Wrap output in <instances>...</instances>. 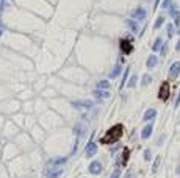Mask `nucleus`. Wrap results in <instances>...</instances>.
Returning a JSON list of instances; mask_svg holds the SVG:
<instances>
[{
    "mask_svg": "<svg viewBox=\"0 0 180 178\" xmlns=\"http://www.w3.org/2000/svg\"><path fill=\"white\" fill-rule=\"evenodd\" d=\"M122 131H124V127L121 124L111 127L106 131V134L102 138V144H113V142H116V141H119L121 136H122Z\"/></svg>",
    "mask_w": 180,
    "mask_h": 178,
    "instance_id": "1",
    "label": "nucleus"
},
{
    "mask_svg": "<svg viewBox=\"0 0 180 178\" xmlns=\"http://www.w3.org/2000/svg\"><path fill=\"white\" fill-rule=\"evenodd\" d=\"M158 97L161 100H168L169 99V83L163 81V84L160 86V91H158Z\"/></svg>",
    "mask_w": 180,
    "mask_h": 178,
    "instance_id": "2",
    "label": "nucleus"
},
{
    "mask_svg": "<svg viewBox=\"0 0 180 178\" xmlns=\"http://www.w3.org/2000/svg\"><path fill=\"white\" fill-rule=\"evenodd\" d=\"M96 153H97V144L94 142V141H89L88 145L85 147V155H86L88 158H91V156H94Z\"/></svg>",
    "mask_w": 180,
    "mask_h": 178,
    "instance_id": "3",
    "label": "nucleus"
},
{
    "mask_svg": "<svg viewBox=\"0 0 180 178\" xmlns=\"http://www.w3.org/2000/svg\"><path fill=\"white\" fill-rule=\"evenodd\" d=\"M88 170H89V173H93V175L100 173V172H102V164H100V161H93L91 164H89Z\"/></svg>",
    "mask_w": 180,
    "mask_h": 178,
    "instance_id": "4",
    "label": "nucleus"
},
{
    "mask_svg": "<svg viewBox=\"0 0 180 178\" xmlns=\"http://www.w3.org/2000/svg\"><path fill=\"white\" fill-rule=\"evenodd\" d=\"M72 106L77 108V109H89L93 106V102L91 100H85V102H72Z\"/></svg>",
    "mask_w": 180,
    "mask_h": 178,
    "instance_id": "5",
    "label": "nucleus"
},
{
    "mask_svg": "<svg viewBox=\"0 0 180 178\" xmlns=\"http://www.w3.org/2000/svg\"><path fill=\"white\" fill-rule=\"evenodd\" d=\"M178 73H180V63L175 61L172 66H171V69H169V77L171 78H177Z\"/></svg>",
    "mask_w": 180,
    "mask_h": 178,
    "instance_id": "6",
    "label": "nucleus"
},
{
    "mask_svg": "<svg viewBox=\"0 0 180 178\" xmlns=\"http://www.w3.org/2000/svg\"><path fill=\"white\" fill-rule=\"evenodd\" d=\"M121 50H122V53L129 55V53L133 50L132 42H130V41H127V39H122V41H121Z\"/></svg>",
    "mask_w": 180,
    "mask_h": 178,
    "instance_id": "7",
    "label": "nucleus"
},
{
    "mask_svg": "<svg viewBox=\"0 0 180 178\" xmlns=\"http://www.w3.org/2000/svg\"><path fill=\"white\" fill-rule=\"evenodd\" d=\"M61 173H63L61 169H47L46 173H44V176H46V178H58Z\"/></svg>",
    "mask_w": 180,
    "mask_h": 178,
    "instance_id": "8",
    "label": "nucleus"
},
{
    "mask_svg": "<svg viewBox=\"0 0 180 178\" xmlns=\"http://www.w3.org/2000/svg\"><path fill=\"white\" fill-rule=\"evenodd\" d=\"M152 130H154V128H152V124H147L146 127L142 128V131H141V138L142 139H149L150 134H152Z\"/></svg>",
    "mask_w": 180,
    "mask_h": 178,
    "instance_id": "9",
    "label": "nucleus"
},
{
    "mask_svg": "<svg viewBox=\"0 0 180 178\" xmlns=\"http://www.w3.org/2000/svg\"><path fill=\"white\" fill-rule=\"evenodd\" d=\"M132 16L135 19H138V21H142V19L146 17V11H144L142 8H138V9H135V11L132 13Z\"/></svg>",
    "mask_w": 180,
    "mask_h": 178,
    "instance_id": "10",
    "label": "nucleus"
},
{
    "mask_svg": "<svg viewBox=\"0 0 180 178\" xmlns=\"http://www.w3.org/2000/svg\"><path fill=\"white\" fill-rule=\"evenodd\" d=\"M155 116H157V111H155L154 108H149L146 112H144V120H146V122H147V120H152Z\"/></svg>",
    "mask_w": 180,
    "mask_h": 178,
    "instance_id": "11",
    "label": "nucleus"
},
{
    "mask_svg": "<svg viewBox=\"0 0 180 178\" xmlns=\"http://www.w3.org/2000/svg\"><path fill=\"white\" fill-rule=\"evenodd\" d=\"M157 56L155 55H150L149 56V58H147V61H146V66H147V67L150 69V67H155V66H157Z\"/></svg>",
    "mask_w": 180,
    "mask_h": 178,
    "instance_id": "12",
    "label": "nucleus"
},
{
    "mask_svg": "<svg viewBox=\"0 0 180 178\" xmlns=\"http://www.w3.org/2000/svg\"><path fill=\"white\" fill-rule=\"evenodd\" d=\"M94 95H96V99H106V97H110V92H108V91H102V89H97L94 92Z\"/></svg>",
    "mask_w": 180,
    "mask_h": 178,
    "instance_id": "13",
    "label": "nucleus"
},
{
    "mask_svg": "<svg viewBox=\"0 0 180 178\" xmlns=\"http://www.w3.org/2000/svg\"><path fill=\"white\" fill-rule=\"evenodd\" d=\"M122 72V67H121V64H118V66H114V69H113V72L110 73V78H116L118 75Z\"/></svg>",
    "mask_w": 180,
    "mask_h": 178,
    "instance_id": "14",
    "label": "nucleus"
},
{
    "mask_svg": "<svg viewBox=\"0 0 180 178\" xmlns=\"http://www.w3.org/2000/svg\"><path fill=\"white\" fill-rule=\"evenodd\" d=\"M108 88H110V83H108L106 80H100L97 83V89H102V91H106Z\"/></svg>",
    "mask_w": 180,
    "mask_h": 178,
    "instance_id": "15",
    "label": "nucleus"
},
{
    "mask_svg": "<svg viewBox=\"0 0 180 178\" xmlns=\"http://www.w3.org/2000/svg\"><path fill=\"white\" fill-rule=\"evenodd\" d=\"M150 81H152V77H150L149 73L142 75V78H141V84H142V86H147V84H150Z\"/></svg>",
    "mask_w": 180,
    "mask_h": 178,
    "instance_id": "16",
    "label": "nucleus"
},
{
    "mask_svg": "<svg viewBox=\"0 0 180 178\" xmlns=\"http://www.w3.org/2000/svg\"><path fill=\"white\" fill-rule=\"evenodd\" d=\"M127 25H129V28H130L133 33H138V24L135 22V21H127Z\"/></svg>",
    "mask_w": 180,
    "mask_h": 178,
    "instance_id": "17",
    "label": "nucleus"
},
{
    "mask_svg": "<svg viewBox=\"0 0 180 178\" xmlns=\"http://www.w3.org/2000/svg\"><path fill=\"white\" fill-rule=\"evenodd\" d=\"M160 164H161V158H160V156H157V158H155V161H154V166H152V172H154V173L158 170Z\"/></svg>",
    "mask_w": 180,
    "mask_h": 178,
    "instance_id": "18",
    "label": "nucleus"
},
{
    "mask_svg": "<svg viewBox=\"0 0 180 178\" xmlns=\"http://www.w3.org/2000/svg\"><path fill=\"white\" fill-rule=\"evenodd\" d=\"M129 72H130V69L127 67L124 70V77H122V83H121V86H119V89H122L124 86H125V83H127V77H129Z\"/></svg>",
    "mask_w": 180,
    "mask_h": 178,
    "instance_id": "19",
    "label": "nucleus"
},
{
    "mask_svg": "<svg viewBox=\"0 0 180 178\" xmlns=\"http://www.w3.org/2000/svg\"><path fill=\"white\" fill-rule=\"evenodd\" d=\"M152 49H154V52H158L161 49V39H160V37H157V39H155L154 45H152Z\"/></svg>",
    "mask_w": 180,
    "mask_h": 178,
    "instance_id": "20",
    "label": "nucleus"
},
{
    "mask_svg": "<svg viewBox=\"0 0 180 178\" xmlns=\"http://www.w3.org/2000/svg\"><path fill=\"white\" fill-rule=\"evenodd\" d=\"M163 22H165V17H163V16H158V17H157V21H155L154 28H160L161 25H163Z\"/></svg>",
    "mask_w": 180,
    "mask_h": 178,
    "instance_id": "21",
    "label": "nucleus"
},
{
    "mask_svg": "<svg viewBox=\"0 0 180 178\" xmlns=\"http://www.w3.org/2000/svg\"><path fill=\"white\" fill-rule=\"evenodd\" d=\"M129 155H130L129 148H124V155H122V164H125V163L129 161Z\"/></svg>",
    "mask_w": 180,
    "mask_h": 178,
    "instance_id": "22",
    "label": "nucleus"
},
{
    "mask_svg": "<svg viewBox=\"0 0 180 178\" xmlns=\"http://www.w3.org/2000/svg\"><path fill=\"white\" fill-rule=\"evenodd\" d=\"M121 176V169H114L113 173L110 175V178H119Z\"/></svg>",
    "mask_w": 180,
    "mask_h": 178,
    "instance_id": "23",
    "label": "nucleus"
},
{
    "mask_svg": "<svg viewBox=\"0 0 180 178\" xmlns=\"http://www.w3.org/2000/svg\"><path fill=\"white\" fill-rule=\"evenodd\" d=\"M136 80H138V78H136V75H135V77H132L130 81L127 83V84H129V88H135V84H136Z\"/></svg>",
    "mask_w": 180,
    "mask_h": 178,
    "instance_id": "24",
    "label": "nucleus"
},
{
    "mask_svg": "<svg viewBox=\"0 0 180 178\" xmlns=\"http://www.w3.org/2000/svg\"><path fill=\"white\" fill-rule=\"evenodd\" d=\"M172 34H174V25H172V24H169V25H168V36L171 37Z\"/></svg>",
    "mask_w": 180,
    "mask_h": 178,
    "instance_id": "25",
    "label": "nucleus"
},
{
    "mask_svg": "<svg viewBox=\"0 0 180 178\" xmlns=\"http://www.w3.org/2000/svg\"><path fill=\"white\" fill-rule=\"evenodd\" d=\"M174 24H175V27L180 25V13H177V14L174 16Z\"/></svg>",
    "mask_w": 180,
    "mask_h": 178,
    "instance_id": "26",
    "label": "nucleus"
},
{
    "mask_svg": "<svg viewBox=\"0 0 180 178\" xmlns=\"http://www.w3.org/2000/svg\"><path fill=\"white\" fill-rule=\"evenodd\" d=\"M150 156H152L150 150H146V152H144V159H146V161H150Z\"/></svg>",
    "mask_w": 180,
    "mask_h": 178,
    "instance_id": "27",
    "label": "nucleus"
},
{
    "mask_svg": "<svg viewBox=\"0 0 180 178\" xmlns=\"http://www.w3.org/2000/svg\"><path fill=\"white\" fill-rule=\"evenodd\" d=\"M63 163H66V158H61V159H57L55 164H63Z\"/></svg>",
    "mask_w": 180,
    "mask_h": 178,
    "instance_id": "28",
    "label": "nucleus"
},
{
    "mask_svg": "<svg viewBox=\"0 0 180 178\" xmlns=\"http://www.w3.org/2000/svg\"><path fill=\"white\" fill-rule=\"evenodd\" d=\"M166 52H168V47L163 45V47H161V55H166Z\"/></svg>",
    "mask_w": 180,
    "mask_h": 178,
    "instance_id": "29",
    "label": "nucleus"
},
{
    "mask_svg": "<svg viewBox=\"0 0 180 178\" xmlns=\"http://www.w3.org/2000/svg\"><path fill=\"white\" fill-rule=\"evenodd\" d=\"M180 105V92H178V95H177V99H175V108Z\"/></svg>",
    "mask_w": 180,
    "mask_h": 178,
    "instance_id": "30",
    "label": "nucleus"
},
{
    "mask_svg": "<svg viewBox=\"0 0 180 178\" xmlns=\"http://www.w3.org/2000/svg\"><path fill=\"white\" fill-rule=\"evenodd\" d=\"M169 3H171V0H165V2H163V8H168Z\"/></svg>",
    "mask_w": 180,
    "mask_h": 178,
    "instance_id": "31",
    "label": "nucleus"
},
{
    "mask_svg": "<svg viewBox=\"0 0 180 178\" xmlns=\"http://www.w3.org/2000/svg\"><path fill=\"white\" fill-rule=\"evenodd\" d=\"M175 49H177V50H180V41L177 42V47H175Z\"/></svg>",
    "mask_w": 180,
    "mask_h": 178,
    "instance_id": "32",
    "label": "nucleus"
},
{
    "mask_svg": "<svg viewBox=\"0 0 180 178\" xmlns=\"http://www.w3.org/2000/svg\"><path fill=\"white\" fill-rule=\"evenodd\" d=\"M0 37H2V30H0Z\"/></svg>",
    "mask_w": 180,
    "mask_h": 178,
    "instance_id": "33",
    "label": "nucleus"
},
{
    "mask_svg": "<svg viewBox=\"0 0 180 178\" xmlns=\"http://www.w3.org/2000/svg\"><path fill=\"white\" fill-rule=\"evenodd\" d=\"M178 34H180V30H178Z\"/></svg>",
    "mask_w": 180,
    "mask_h": 178,
    "instance_id": "34",
    "label": "nucleus"
}]
</instances>
